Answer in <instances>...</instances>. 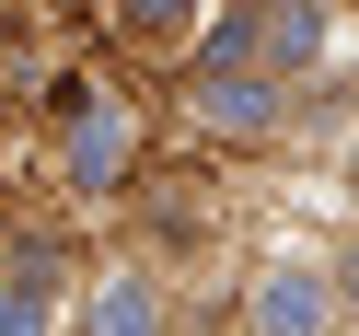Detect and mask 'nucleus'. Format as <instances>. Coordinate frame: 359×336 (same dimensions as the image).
Wrapping results in <instances>:
<instances>
[{
  "mask_svg": "<svg viewBox=\"0 0 359 336\" xmlns=\"http://www.w3.org/2000/svg\"><path fill=\"white\" fill-rule=\"evenodd\" d=\"M255 325L266 336H325V278L313 267H266L255 278Z\"/></svg>",
  "mask_w": 359,
  "mask_h": 336,
  "instance_id": "1",
  "label": "nucleus"
},
{
  "mask_svg": "<svg viewBox=\"0 0 359 336\" xmlns=\"http://www.w3.org/2000/svg\"><path fill=\"white\" fill-rule=\"evenodd\" d=\"M70 105H81L70 163H81V174H116V163H128V116H116V93H70Z\"/></svg>",
  "mask_w": 359,
  "mask_h": 336,
  "instance_id": "2",
  "label": "nucleus"
},
{
  "mask_svg": "<svg viewBox=\"0 0 359 336\" xmlns=\"http://www.w3.org/2000/svg\"><path fill=\"white\" fill-rule=\"evenodd\" d=\"M0 336H47V267H12L0 278Z\"/></svg>",
  "mask_w": 359,
  "mask_h": 336,
  "instance_id": "3",
  "label": "nucleus"
},
{
  "mask_svg": "<svg viewBox=\"0 0 359 336\" xmlns=\"http://www.w3.org/2000/svg\"><path fill=\"white\" fill-rule=\"evenodd\" d=\"M93 336H151V290L140 278H104L93 290Z\"/></svg>",
  "mask_w": 359,
  "mask_h": 336,
  "instance_id": "4",
  "label": "nucleus"
},
{
  "mask_svg": "<svg viewBox=\"0 0 359 336\" xmlns=\"http://www.w3.org/2000/svg\"><path fill=\"white\" fill-rule=\"evenodd\" d=\"M266 47H278V58H313V47H325V0H278Z\"/></svg>",
  "mask_w": 359,
  "mask_h": 336,
  "instance_id": "5",
  "label": "nucleus"
},
{
  "mask_svg": "<svg viewBox=\"0 0 359 336\" xmlns=\"http://www.w3.org/2000/svg\"><path fill=\"white\" fill-rule=\"evenodd\" d=\"M209 116H220V128H266V93H255V81H220Z\"/></svg>",
  "mask_w": 359,
  "mask_h": 336,
  "instance_id": "6",
  "label": "nucleus"
},
{
  "mask_svg": "<svg viewBox=\"0 0 359 336\" xmlns=\"http://www.w3.org/2000/svg\"><path fill=\"white\" fill-rule=\"evenodd\" d=\"M174 12H186V0H128V24H174Z\"/></svg>",
  "mask_w": 359,
  "mask_h": 336,
  "instance_id": "7",
  "label": "nucleus"
}]
</instances>
